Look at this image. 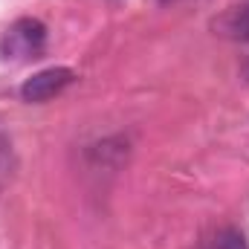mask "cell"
<instances>
[{
	"mask_svg": "<svg viewBox=\"0 0 249 249\" xmlns=\"http://www.w3.org/2000/svg\"><path fill=\"white\" fill-rule=\"evenodd\" d=\"M47 47V26L35 18H20L15 20L3 38H0V53L6 58H35Z\"/></svg>",
	"mask_w": 249,
	"mask_h": 249,
	"instance_id": "cell-1",
	"label": "cell"
},
{
	"mask_svg": "<svg viewBox=\"0 0 249 249\" xmlns=\"http://www.w3.org/2000/svg\"><path fill=\"white\" fill-rule=\"evenodd\" d=\"M72 81H75V72L70 67H50V70H41L32 78H26L20 87V96H23V102H50L61 90H67Z\"/></svg>",
	"mask_w": 249,
	"mask_h": 249,
	"instance_id": "cell-2",
	"label": "cell"
},
{
	"mask_svg": "<svg viewBox=\"0 0 249 249\" xmlns=\"http://www.w3.org/2000/svg\"><path fill=\"white\" fill-rule=\"evenodd\" d=\"M209 249H249V241L241 229L226 226V229H220V232L209 241Z\"/></svg>",
	"mask_w": 249,
	"mask_h": 249,
	"instance_id": "cell-3",
	"label": "cell"
},
{
	"mask_svg": "<svg viewBox=\"0 0 249 249\" xmlns=\"http://www.w3.org/2000/svg\"><path fill=\"white\" fill-rule=\"evenodd\" d=\"M229 32L241 41H249V0L229 15Z\"/></svg>",
	"mask_w": 249,
	"mask_h": 249,
	"instance_id": "cell-4",
	"label": "cell"
},
{
	"mask_svg": "<svg viewBox=\"0 0 249 249\" xmlns=\"http://www.w3.org/2000/svg\"><path fill=\"white\" fill-rule=\"evenodd\" d=\"M160 3H177V0H160Z\"/></svg>",
	"mask_w": 249,
	"mask_h": 249,
	"instance_id": "cell-5",
	"label": "cell"
},
{
	"mask_svg": "<svg viewBox=\"0 0 249 249\" xmlns=\"http://www.w3.org/2000/svg\"><path fill=\"white\" fill-rule=\"evenodd\" d=\"M244 70H247V75H249V61H247V67H244Z\"/></svg>",
	"mask_w": 249,
	"mask_h": 249,
	"instance_id": "cell-6",
	"label": "cell"
}]
</instances>
